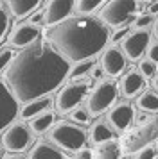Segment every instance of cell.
Here are the masks:
<instances>
[{
    "instance_id": "obj_1",
    "label": "cell",
    "mask_w": 158,
    "mask_h": 159,
    "mask_svg": "<svg viewBox=\"0 0 158 159\" xmlns=\"http://www.w3.org/2000/svg\"><path fill=\"white\" fill-rule=\"evenodd\" d=\"M70 63L61 57L49 41L38 39L16 54L4 73V82L18 102L47 97L68 77Z\"/></svg>"
},
{
    "instance_id": "obj_2",
    "label": "cell",
    "mask_w": 158,
    "mask_h": 159,
    "mask_svg": "<svg viewBox=\"0 0 158 159\" xmlns=\"http://www.w3.org/2000/svg\"><path fill=\"white\" fill-rule=\"evenodd\" d=\"M49 43L68 63H81L93 59L104 52L110 41V29L99 18L72 16L47 30Z\"/></svg>"
},
{
    "instance_id": "obj_3",
    "label": "cell",
    "mask_w": 158,
    "mask_h": 159,
    "mask_svg": "<svg viewBox=\"0 0 158 159\" xmlns=\"http://www.w3.org/2000/svg\"><path fill=\"white\" fill-rule=\"evenodd\" d=\"M156 139H158V113H155L153 116L140 122L136 127L129 129L122 136L119 145H121L122 154H135V152L151 145Z\"/></svg>"
},
{
    "instance_id": "obj_4",
    "label": "cell",
    "mask_w": 158,
    "mask_h": 159,
    "mask_svg": "<svg viewBox=\"0 0 158 159\" xmlns=\"http://www.w3.org/2000/svg\"><path fill=\"white\" fill-rule=\"evenodd\" d=\"M49 141L61 152H79L86 145V132L72 122H56L49 130Z\"/></svg>"
},
{
    "instance_id": "obj_5",
    "label": "cell",
    "mask_w": 158,
    "mask_h": 159,
    "mask_svg": "<svg viewBox=\"0 0 158 159\" xmlns=\"http://www.w3.org/2000/svg\"><path fill=\"white\" fill-rule=\"evenodd\" d=\"M138 4L136 2H121V0H111L104 2V6L99 11V20L108 29H122V25L136 15Z\"/></svg>"
},
{
    "instance_id": "obj_6",
    "label": "cell",
    "mask_w": 158,
    "mask_h": 159,
    "mask_svg": "<svg viewBox=\"0 0 158 159\" xmlns=\"http://www.w3.org/2000/svg\"><path fill=\"white\" fill-rule=\"evenodd\" d=\"M117 95H119V89H117L115 82L101 80L92 89V93L86 100V111L90 113V116H101L102 113H106L108 109L113 107Z\"/></svg>"
},
{
    "instance_id": "obj_7",
    "label": "cell",
    "mask_w": 158,
    "mask_h": 159,
    "mask_svg": "<svg viewBox=\"0 0 158 159\" xmlns=\"http://www.w3.org/2000/svg\"><path fill=\"white\" fill-rule=\"evenodd\" d=\"M86 93H88V82L86 80H70V82H67L59 89L56 98H54L56 111L61 113V115L74 111L76 107H79L83 98H86Z\"/></svg>"
},
{
    "instance_id": "obj_8",
    "label": "cell",
    "mask_w": 158,
    "mask_h": 159,
    "mask_svg": "<svg viewBox=\"0 0 158 159\" xmlns=\"http://www.w3.org/2000/svg\"><path fill=\"white\" fill-rule=\"evenodd\" d=\"M31 130H29L27 125H23L22 122L11 123L4 132H2V139H0V145L2 148L11 154H18V152H23L31 145Z\"/></svg>"
},
{
    "instance_id": "obj_9",
    "label": "cell",
    "mask_w": 158,
    "mask_h": 159,
    "mask_svg": "<svg viewBox=\"0 0 158 159\" xmlns=\"http://www.w3.org/2000/svg\"><path fill=\"white\" fill-rule=\"evenodd\" d=\"M151 34L149 30H131L128 36L122 39V54L129 61H138L147 52Z\"/></svg>"
},
{
    "instance_id": "obj_10",
    "label": "cell",
    "mask_w": 158,
    "mask_h": 159,
    "mask_svg": "<svg viewBox=\"0 0 158 159\" xmlns=\"http://www.w3.org/2000/svg\"><path fill=\"white\" fill-rule=\"evenodd\" d=\"M20 113L18 100L13 97L4 80H0V132L6 130Z\"/></svg>"
},
{
    "instance_id": "obj_11",
    "label": "cell",
    "mask_w": 158,
    "mask_h": 159,
    "mask_svg": "<svg viewBox=\"0 0 158 159\" xmlns=\"http://www.w3.org/2000/svg\"><path fill=\"white\" fill-rule=\"evenodd\" d=\"M72 13H74V2L72 0H52V2L45 4L43 22L50 29V27H56L61 22L68 20Z\"/></svg>"
},
{
    "instance_id": "obj_12",
    "label": "cell",
    "mask_w": 158,
    "mask_h": 159,
    "mask_svg": "<svg viewBox=\"0 0 158 159\" xmlns=\"http://www.w3.org/2000/svg\"><path fill=\"white\" fill-rule=\"evenodd\" d=\"M135 122V111L133 107L126 104V102H121L108 111V125L113 130H119V132H128L129 127Z\"/></svg>"
},
{
    "instance_id": "obj_13",
    "label": "cell",
    "mask_w": 158,
    "mask_h": 159,
    "mask_svg": "<svg viewBox=\"0 0 158 159\" xmlns=\"http://www.w3.org/2000/svg\"><path fill=\"white\" fill-rule=\"evenodd\" d=\"M126 65H128V59H126V56L122 54V50L119 47L104 48L102 56H101V68H102L104 75L119 77L126 70Z\"/></svg>"
},
{
    "instance_id": "obj_14",
    "label": "cell",
    "mask_w": 158,
    "mask_h": 159,
    "mask_svg": "<svg viewBox=\"0 0 158 159\" xmlns=\"http://www.w3.org/2000/svg\"><path fill=\"white\" fill-rule=\"evenodd\" d=\"M38 36H40V30L36 25H31V23H22L18 27H14L11 36H9V43L14 48H27L31 45L38 41Z\"/></svg>"
},
{
    "instance_id": "obj_15",
    "label": "cell",
    "mask_w": 158,
    "mask_h": 159,
    "mask_svg": "<svg viewBox=\"0 0 158 159\" xmlns=\"http://www.w3.org/2000/svg\"><path fill=\"white\" fill-rule=\"evenodd\" d=\"M144 88H146V79L138 73V70H128V72L122 75L121 82H119V93L126 98H133L138 93H142Z\"/></svg>"
},
{
    "instance_id": "obj_16",
    "label": "cell",
    "mask_w": 158,
    "mask_h": 159,
    "mask_svg": "<svg viewBox=\"0 0 158 159\" xmlns=\"http://www.w3.org/2000/svg\"><path fill=\"white\" fill-rule=\"evenodd\" d=\"M29 159H67L63 156V152L59 150L57 147H54L52 143L49 141H36L32 145V148L29 150Z\"/></svg>"
},
{
    "instance_id": "obj_17",
    "label": "cell",
    "mask_w": 158,
    "mask_h": 159,
    "mask_svg": "<svg viewBox=\"0 0 158 159\" xmlns=\"http://www.w3.org/2000/svg\"><path fill=\"white\" fill-rule=\"evenodd\" d=\"M50 107V98L49 97H42V98H36V100H31L27 104H23L20 109V118L22 120H32L34 116L42 115V113H47Z\"/></svg>"
},
{
    "instance_id": "obj_18",
    "label": "cell",
    "mask_w": 158,
    "mask_h": 159,
    "mask_svg": "<svg viewBox=\"0 0 158 159\" xmlns=\"http://www.w3.org/2000/svg\"><path fill=\"white\" fill-rule=\"evenodd\" d=\"M42 6V2L38 0H9L6 4V7L9 9V13L14 16V18H25L31 13H34L36 9Z\"/></svg>"
},
{
    "instance_id": "obj_19",
    "label": "cell",
    "mask_w": 158,
    "mask_h": 159,
    "mask_svg": "<svg viewBox=\"0 0 158 159\" xmlns=\"http://www.w3.org/2000/svg\"><path fill=\"white\" fill-rule=\"evenodd\" d=\"M115 132L106 122H97L90 127V141L93 145H102L108 141H113Z\"/></svg>"
},
{
    "instance_id": "obj_20",
    "label": "cell",
    "mask_w": 158,
    "mask_h": 159,
    "mask_svg": "<svg viewBox=\"0 0 158 159\" xmlns=\"http://www.w3.org/2000/svg\"><path fill=\"white\" fill-rule=\"evenodd\" d=\"M56 123V118H54V113H42V115L34 116L32 120H29V130L31 134H43V132H49L50 127Z\"/></svg>"
},
{
    "instance_id": "obj_21",
    "label": "cell",
    "mask_w": 158,
    "mask_h": 159,
    "mask_svg": "<svg viewBox=\"0 0 158 159\" xmlns=\"http://www.w3.org/2000/svg\"><path fill=\"white\" fill-rule=\"evenodd\" d=\"M121 145L119 141H108V143L97 145L92 152V159H121Z\"/></svg>"
},
{
    "instance_id": "obj_22",
    "label": "cell",
    "mask_w": 158,
    "mask_h": 159,
    "mask_svg": "<svg viewBox=\"0 0 158 159\" xmlns=\"http://www.w3.org/2000/svg\"><path fill=\"white\" fill-rule=\"evenodd\" d=\"M136 107L146 113H158V93L153 89L140 93V97L136 98Z\"/></svg>"
},
{
    "instance_id": "obj_23",
    "label": "cell",
    "mask_w": 158,
    "mask_h": 159,
    "mask_svg": "<svg viewBox=\"0 0 158 159\" xmlns=\"http://www.w3.org/2000/svg\"><path fill=\"white\" fill-rule=\"evenodd\" d=\"M102 6H104L102 0H76L74 13H77V16H92V13L101 11Z\"/></svg>"
},
{
    "instance_id": "obj_24",
    "label": "cell",
    "mask_w": 158,
    "mask_h": 159,
    "mask_svg": "<svg viewBox=\"0 0 158 159\" xmlns=\"http://www.w3.org/2000/svg\"><path fill=\"white\" fill-rule=\"evenodd\" d=\"M93 66H95V65H93V59L81 61V63H74V65H70L68 77H67V79H70V80H83L88 73L92 72Z\"/></svg>"
},
{
    "instance_id": "obj_25",
    "label": "cell",
    "mask_w": 158,
    "mask_h": 159,
    "mask_svg": "<svg viewBox=\"0 0 158 159\" xmlns=\"http://www.w3.org/2000/svg\"><path fill=\"white\" fill-rule=\"evenodd\" d=\"M68 115H70L72 123L77 125V127H81V125H90V123H92V116H90V113H88L86 109H83V107H76L74 111H70Z\"/></svg>"
},
{
    "instance_id": "obj_26",
    "label": "cell",
    "mask_w": 158,
    "mask_h": 159,
    "mask_svg": "<svg viewBox=\"0 0 158 159\" xmlns=\"http://www.w3.org/2000/svg\"><path fill=\"white\" fill-rule=\"evenodd\" d=\"M156 70H158V66L153 65L149 59H140V63H138V73L142 75L144 79H155L156 77Z\"/></svg>"
},
{
    "instance_id": "obj_27",
    "label": "cell",
    "mask_w": 158,
    "mask_h": 159,
    "mask_svg": "<svg viewBox=\"0 0 158 159\" xmlns=\"http://www.w3.org/2000/svg\"><path fill=\"white\" fill-rule=\"evenodd\" d=\"M153 22H155V20H153V16L151 15H147V13H140V15L135 16V20H133V23H131V27H133V30H147V27H149Z\"/></svg>"
},
{
    "instance_id": "obj_28",
    "label": "cell",
    "mask_w": 158,
    "mask_h": 159,
    "mask_svg": "<svg viewBox=\"0 0 158 159\" xmlns=\"http://www.w3.org/2000/svg\"><path fill=\"white\" fill-rule=\"evenodd\" d=\"M14 54L13 48H9V47H4V48H0V73L7 70V66L11 65V61L14 59Z\"/></svg>"
},
{
    "instance_id": "obj_29",
    "label": "cell",
    "mask_w": 158,
    "mask_h": 159,
    "mask_svg": "<svg viewBox=\"0 0 158 159\" xmlns=\"http://www.w3.org/2000/svg\"><path fill=\"white\" fill-rule=\"evenodd\" d=\"M136 156L135 159H156V147H153V145H147V147H144V148H140L138 152H135Z\"/></svg>"
},
{
    "instance_id": "obj_30",
    "label": "cell",
    "mask_w": 158,
    "mask_h": 159,
    "mask_svg": "<svg viewBox=\"0 0 158 159\" xmlns=\"http://www.w3.org/2000/svg\"><path fill=\"white\" fill-rule=\"evenodd\" d=\"M7 27H9V18H7V11L6 7L0 4V39L6 36Z\"/></svg>"
},
{
    "instance_id": "obj_31",
    "label": "cell",
    "mask_w": 158,
    "mask_h": 159,
    "mask_svg": "<svg viewBox=\"0 0 158 159\" xmlns=\"http://www.w3.org/2000/svg\"><path fill=\"white\" fill-rule=\"evenodd\" d=\"M147 59H149L153 65L158 66V41H153V43H149V47H147Z\"/></svg>"
},
{
    "instance_id": "obj_32",
    "label": "cell",
    "mask_w": 158,
    "mask_h": 159,
    "mask_svg": "<svg viewBox=\"0 0 158 159\" xmlns=\"http://www.w3.org/2000/svg\"><path fill=\"white\" fill-rule=\"evenodd\" d=\"M67 159H92V150H86V148H83V150L76 152L74 156H70V157Z\"/></svg>"
},
{
    "instance_id": "obj_33",
    "label": "cell",
    "mask_w": 158,
    "mask_h": 159,
    "mask_svg": "<svg viewBox=\"0 0 158 159\" xmlns=\"http://www.w3.org/2000/svg\"><path fill=\"white\" fill-rule=\"evenodd\" d=\"M129 27H122V29H117V32H115V36L111 38V41H119L121 38H126V32H128Z\"/></svg>"
},
{
    "instance_id": "obj_34",
    "label": "cell",
    "mask_w": 158,
    "mask_h": 159,
    "mask_svg": "<svg viewBox=\"0 0 158 159\" xmlns=\"http://www.w3.org/2000/svg\"><path fill=\"white\" fill-rule=\"evenodd\" d=\"M147 15H158V2H151L149 6H147V11H146Z\"/></svg>"
},
{
    "instance_id": "obj_35",
    "label": "cell",
    "mask_w": 158,
    "mask_h": 159,
    "mask_svg": "<svg viewBox=\"0 0 158 159\" xmlns=\"http://www.w3.org/2000/svg\"><path fill=\"white\" fill-rule=\"evenodd\" d=\"M90 73H92V77H93V79H99V77H101V75H102L104 72H102V68H101V66H93V68H92V72H90Z\"/></svg>"
},
{
    "instance_id": "obj_36",
    "label": "cell",
    "mask_w": 158,
    "mask_h": 159,
    "mask_svg": "<svg viewBox=\"0 0 158 159\" xmlns=\"http://www.w3.org/2000/svg\"><path fill=\"white\" fill-rule=\"evenodd\" d=\"M42 20H43V11H42V13H38V15L32 16V20H31V25H34V23L38 25V23L42 22Z\"/></svg>"
},
{
    "instance_id": "obj_37",
    "label": "cell",
    "mask_w": 158,
    "mask_h": 159,
    "mask_svg": "<svg viewBox=\"0 0 158 159\" xmlns=\"http://www.w3.org/2000/svg\"><path fill=\"white\" fill-rule=\"evenodd\" d=\"M153 34H155V38H156V41H158V16H156V20L153 22Z\"/></svg>"
},
{
    "instance_id": "obj_38",
    "label": "cell",
    "mask_w": 158,
    "mask_h": 159,
    "mask_svg": "<svg viewBox=\"0 0 158 159\" xmlns=\"http://www.w3.org/2000/svg\"><path fill=\"white\" fill-rule=\"evenodd\" d=\"M4 159H23V157L18 156V154H9V156H4Z\"/></svg>"
},
{
    "instance_id": "obj_39",
    "label": "cell",
    "mask_w": 158,
    "mask_h": 159,
    "mask_svg": "<svg viewBox=\"0 0 158 159\" xmlns=\"http://www.w3.org/2000/svg\"><path fill=\"white\" fill-rule=\"evenodd\" d=\"M153 84H155V89H156V93H158V73H156V77H155V82Z\"/></svg>"
},
{
    "instance_id": "obj_40",
    "label": "cell",
    "mask_w": 158,
    "mask_h": 159,
    "mask_svg": "<svg viewBox=\"0 0 158 159\" xmlns=\"http://www.w3.org/2000/svg\"><path fill=\"white\" fill-rule=\"evenodd\" d=\"M0 159H4V148H2V145H0Z\"/></svg>"
},
{
    "instance_id": "obj_41",
    "label": "cell",
    "mask_w": 158,
    "mask_h": 159,
    "mask_svg": "<svg viewBox=\"0 0 158 159\" xmlns=\"http://www.w3.org/2000/svg\"><path fill=\"white\" fill-rule=\"evenodd\" d=\"M156 150H158V139H156Z\"/></svg>"
},
{
    "instance_id": "obj_42",
    "label": "cell",
    "mask_w": 158,
    "mask_h": 159,
    "mask_svg": "<svg viewBox=\"0 0 158 159\" xmlns=\"http://www.w3.org/2000/svg\"><path fill=\"white\" fill-rule=\"evenodd\" d=\"M124 159H128V157H124Z\"/></svg>"
}]
</instances>
